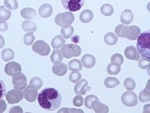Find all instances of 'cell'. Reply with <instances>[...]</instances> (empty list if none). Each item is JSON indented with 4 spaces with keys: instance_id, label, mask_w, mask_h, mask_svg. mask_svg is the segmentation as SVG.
Listing matches in <instances>:
<instances>
[{
    "instance_id": "6da1fadb",
    "label": "cell",
    "mask_w": 150,
    "mask_h": 113,
    "mask_svg": "<svg viewBox=\"0 0 150 113\" xmlns=\"http://www.w3.org/2000/svg\"><path fill=\"white\" fill-rule=\"evenodd\" d=\"M40 106L45 110L53 111L58 109L62 102V97L58 90L54 88H45L38 94Z\"/></svg>"
},
{
    "instance_id": "7a4b0ae2",
    "label": "cell",
    "mask_w": 150,
    "mask_h": 113,
    "mask_svg": "<svg viewBox=\"0 0 150 113\" xmlns=\"http://www.w3.org/2000/svg\"><path fill=\"white\" fill-rule=\"evenodd\" d=\"M137 47L142 57L150 59V33L149 30L140 33L138 37Z\"/></svg>"
},
{
    "instance_id": "3957f363",
    "label": "cell",
    "mask_w": 150,
    "mask_h": 113,
    "mask_svg": "<svg viewBox=\"0 0 150 113\" xmlns=\"http://www.w3.org/2000/svg\"><path fill=\"white\" fill-rule=\"evenodd\" d=\"M75 20V16L71 12H65L57 14L55 17V23L62 28L71 26Z\"/></svg>"
},
{
    "instance_id": "277c9868",
    "label": "cell",
    "mask_w": 150,
    "mask_h": 113,
    "mask_svg": "<svg viewBox=\"0 0 150 113\" xmlns=\"http://www.w3.org/2000/svg\"><path fill=\"white\" fill-rule=\"evenodd\" d=\"M61 53L63 57L66 59L72 57H78L82 53V49L79 45L76 44H64L61 49Z\"/></svg>"
},
{
    "instance_id": "5b68a950",
    "label": "cell",
    "mask_w": 150,
    "mask_h": 113,
    "mask_svg": "<svg viewBox=\"0 0 150 113\" xmlns=\"http://www.w3.org/2000/svg\"><path fill=\"white\" fill-rule=\"evenodd\" d=\"M12 83L15 89L23 90L27 85V77L21 72H17L13 76Z\"/></svg>"
},
{
    "instance_id": "8992f818",
    "label": "cell",
    "mask_w": 150,
    "mask_h": 113,
    "mask_svg": "<svg viewBox=\"0 0 150 113\" xmlns=\"http://www.w3.org/2000/svg\"><path fill=\"white\" fill-rule=\"evenodd\" d=\"M64 8L71 12H76L84 5L85 0H61Z\"/></svg>"
},
{
    "instance_id": "52a82bcc",
    "label": "cell",
    "mask_w": 150,
    "mask_h": 113,
    "mask_svg": "<svg viewBox=\"0 0 150 113\" xmlns=\"http://www.w3.org/2000/svg\"><path fill=\"white\" fill-rule=\"evenodd\" d=\"M32 49L35 53L42 56H48L50 52L51 48L48 44L43 40H38L32 45Z\"/></svg>"
},
{
    "instance_id": "ba28073f",
    "label": "cell",
    "mask_w": 150,
    "mask_h": 113,
    "mask_svg": "<svg viewBox=\"0 0 150 113\" xmlns=\"http://www.w3.org/2000/svg\"><path fill=\"white\" fill-rule=\"evenodd\" d=\"M121 101L126 106H135L138 103L137 95L134 92L129 90L122 94L121 97Z\"/></svg>"
},
{
    "instance_id": "9c48e42d",
    "label": "cell",
    "mask_w": 150,
    "mask_h": 113,
    "mask_svg": "<svg viewBox=\"0 0 150 113\" xmlns=\"http://www.w3.org/2000/svg\"><path fill=\"white\" fill-rule=\"evenodd\" d=\"M6 98L9 104L14 105L19 103L23 98V93L21 90L17 89H12L6 94Z\"/></svg>"
},
{
    "instance_id": "30bf717a",
    "label": "cell",
    "mask_w": 150,
    "mask_h": 113,
    "mask_svg": "<svg viewBox=\"0 0 150 113\" xmlns=\"http://www.w3.org/2000/svg\"><path fill=\"white\" fill-rule=\"evenodd\" d=\"M140 33L141 30L140 27L137 25L125 26L124 32L125 38L130 40H135Z\"/></svg>"
},
{
    "instance_id": "8fae6325",
    "label": "cell",
    "mask_w": 150,
    "mask_h": 113,
    "mask_svg": "<svg viewBox=\"0 0 150 113\" xmlns=\"http://www.w3.org/2000/svg\"><path fill=\"white\" fill-rule=\"evenodd\" d=\"M38 97V90L33 86L28 85L24 89L23 97L29 102L35 101Z\"/></svg>"
},
{
    "instance_id": "7c38bea8",
    "label": "cell",
    "mask_w": 150,
    "mask_h": 113,
    "mask_svg": "<svg viewBox=\"0 0 150 113\" xmlns=\"http://www.w3.org/2000/svg\"><path fill=\"white\" fill-rule=\"evenodd\" d=\"M21 71V66L14 61L10 62L7 64H6L4 67V72L9 76H13L16 73Z\"/></svg>"
},
{
    "instance_id": "4fadbf2b",
    "label": "cell",
    "mask_w": 150,
    "mask_h": 113,
    "mask_svg": "<svg viewBox=\"0 0 150 113\" xmlns=\"http://www.w3.org/2000/svg\"><path fill=\"white\" fill-rule=\"evenodd\" d=\"M125 57L129 60L138 61L140 58V55L137 49L134 46H129L124 51Z\"/></svg>"
},
{
    "instance_id": "5bb4252c",
    "label": "cell",
    "mask_w": 150,
    "mask_h": 113,
    "mask_svg": "<svg viewBox=\"0 0 150 113\" xmlns=\"http://www.w3.org/2000/svg\"><path fill=\"white\" fill-rule=\"evenodd\" d=\"M88 85V81L85 79H82V80L78 81L75 85L74 92L77 95H85L86 93V87Z\"/></svg>"
},
{
    "instance_id": "9a60e30c",
    "label": "cell",
    "mask_w": 150,
    "mask_h": 113,
    "mask_svg": "<svg viewBox=\"0 0 150 113\" xmlns=\"http://www.w3.org/2000/svg\"><path fill=\"white\" fill-rule=\"evenodd\" d=\"M134 20V14L130 9H125L121 13L120 20L123 24L129 25Z\"/></svg>"
},
{
    "instance_id": "2e32d148",
    "label": "cell",
    "mask_w": 150,
    "mask_h": 113,
    "mask_svg": "<svg viewBox=\"0 0 150 113\" xmlns=\"http://www.w3.org/2000/svg\"><path fill=\"white\" fill-rule=\"evenodd\" d=\"M91 109L96 113H107L109 112L108 106L98 100H95L91 104Z\"/></svg>"
},
{
    "instance_id": "e0dca14e",
    "label": "cell",
    "mask_w": 150,
    "mask_h": 113,
    "mask_svg": "<svg viewBox=\"0 0 150 113\" xmlns=\"http://www.w3.org/2000/svg\"><path fill=\"white\" fill-rule=\"evenodd\" d=\"M53 8L49 4H43L40 7L38 10V14L40 17L43 18H49L53 14Z\"/></svg>"
},
{
    "instance_id": "ac0fdd59",
    "label": "cell",
    "mask_w": 150,
    "mask_h": 113,
    "mask_svg": "<svg viewBox=\"0 0 150 113\" xmlns=\"http://www.w3.org/2000/svg\"><path fill=\"white\" fill-rule=\"evenodd\" d=\"M82 64L86 68H92L96 64L95 58L93 55L86 54L82 58Z\"/></svg>"
},
{
    "instance_id": "d6986e66",
    "label": "cell",
    "mask_w": 150,
    "mask_h": 113,
    "mask_svg": "<svg viewBox=\"0 0 150 113\" xmlns=\"http://www.w3.org/2000/svg\"><path fill=\"white\" fill-rule=\"evenodd\" d=\"M52 71L57 76H64L67 72V67L65 63H59L53 65Z\"/></svg>"
},
{
    "instance_id": "ffe728a7",
    "label": "cell",
    "mask_w": 150,
    "mask_h": 113,
    "mask_svg": "<svg viewBox=\"0 0 150 113\" xmlns=\"http://www.w3.org/2000/svg\"><path fill=\"white\" fill-rule=\"evenodd\" d=\"M21 14L23 18L27 20H33L36 18L37 12L32 8H25L21 10Z\"/></svg>"
},
{
    "instance_id": "44dd1931",
    "label": "cell",
    "mask_w": 150,
    "mask_h": 113,
    "mask_svg": "<svg viewBox=\"0 0 150 113\" xmlns=\"http://www.w3.org/2000/svg\"><path fill=\"white\" fill-rule=\"evenodd\" d=\"M93 13L89 9H85L80 14V20L83 23H88L93 18Z\"/></svg>"
},
{
    "instance_id": "7402d4cb",
    "label": "cell",
    "mask_w": 150,
    "mask_h": 113,
    "mask_svg": "<svg viewBox=\"0 0 150 113\" xmlns=\"http://www.w3.org/2000/svg\"><path fill=\"white\" fill-rule=\"evenodd\" d=\"M149 81H148V84H146V88L143 90L140 93L139 100L142 103L149 102L150 101V90H149Z\"/></svg>"
},
{
    "instance_id": "603a6c76",
    "label": "cell",
    "mask_w": 150,
    "mask_h": 113,
    "mask_svg": "<svg viewBox=\"0 0 150 113\" xmlns=\"http://www.w3.org/2000/svg\"><path fill=\"white\" fill-rule=\"evenodd\" d=\"M66 40L62 35H57L53 38L51 42V45L54 49H58L63 47L65 44Z\"/></svg>"
},
{
    "instance_id": "cb8c5ba5",
    "label": "cell",
    "mask_w": 150,
    "mask_h": 113,
    "mask_svg": "<svg viewBox=\"0 0 150 113\" xmlns=\"http://www.w3.org/2000/svg\"><path fill=\"white\" fill-rule=\"evenodd\" d=\"M82 62L79 59H74L69 61L68 63V67L69 69L71 70V71H76V72H79L82 69Z\"/></svg>"
},
{
    "instance_id": "d4e9b609",
    "label": "cell",
    "mask_w": 150,
    "mask_h": 113,
    "mask_svg": "<svg viewBox=\"0 0 150 113\" xmlns=\"http://www.w3.org/2000/svg\"><path fill=\"white\" fill-rule=\"evenodd\" d=\"M120 70V65L114 62H111L107 67V72L109 75H117Z\"/></svg>"
},
{
    "instance_id": "484cf974",
    "label": "cell",
    "mask_w": 150,
    "mask_h": 113,
    "mask_svg": "<svg viewBox=\"0 0 150 113\" xmlns=\"http://www.w3.org/2000/svg\"><path fill=\"white\" fill-rule=\"evenodd\" d=\"M50 59L52 63L54 64H57L61 63L63 60V56L61 50H54L52 53Z\"/></svg>"
},
{
    "instance_id": "4316f807",
    "label": "cell",
    "mask_w": 150,
    "mask_h": 113,
    "mask_svg": "<svg viewBox=\"0 0 150 113\" xmlns=\"http://www.w3.org/2000/svg\"><path fill=\"white\" fill-rule=\"evenodd\" d=\"M104 40L108 45L112 46V45H115L117 43L118 38L117 36L115 35L114 33L109 32L106 33L104 37Z\"/></svg>"
},
{
    "instance_id": "83f0119b",
    "label": "cell",
    "mask_w": 150,
    "mask_h": 113,
    "mask_svg": "<svg viewBox=\"0 0 150 113\" xmlns=\"http://www.w3.org/2000/svg\"><path fill=\"white\" fill-rule=\"evenodd\" d=\"M22 28L25 32L33 33L37 30V25L32 21L25 20L22 24Z\"/></svg>"
},
{
    "instance_id": "f1b7e54d",
    "label": "cell",
    "mask_w": 150,
    "mask_h": 113,
    "mask_svg": "<svg viewBox=\"0 0 150 113\" xmlns=\"http://www.w3.org/2000/svg\"><path fill=\"white\" fill-rule=\"evenodd\" d=\"M1 58L5 62L13 60L14 58V52L12 49L5 48L1 52Z\"/></svg>"
},
{
    "instance_id": "f546056e",
    "label": "cell",
    "mask_w": 150,
    "mask_h": 113,
    "mask_svg": "<svg viewBox=\"0 0 150 113\" xmlns=\"http://www.w3.org/2000/svg\"><path fill=\"white\" fill-rule=\"evenodd\" d=\"M120 81L116 77H108L105 81V85L108 88H112L119 85Z\"/></svg>"
},
{
    "instance_id": "4dcf8cb0",
    "label": "cell",
    "mask_w": 150,
    "mask_h": 113,
    "mask_svg": "<svg viewBox=\"0 0 150 113\" xmlns=\"http://www.w3.org/2000/svg\"><path fill=\"white\" fill-rule=\"evenodd\" d=\"M100 11L103 15L105 16H110L114 13V8L111 4H105L101 7Z\"/></svg>"
},
{
    "instance_id": "1f68e13d",
    "label": "cell",
    "mask_w": 150,
    "mask_h": 113,
    "mask_svg": "<svg viewBox=\"0 0 150 113\" xmlns=\"http://www.w3.org/2000/svg\"><path fill=\"white\" fill-rule=\"evenodd\" d=\"M11 16V12L5 8L4 6H0V20H7Z\"/></svg>"
},
{
    "instance_id": "d6a6232c",
    "label": "cell",
    "mask_w": 150,
    "mask_h": 113,
    "mask_svg": "<svg viewBox=\"0 0 150 113\" xmlns=\"http://www.w3.org/2000/svg\"><path fill=\"white\" fill-rule=\"evenodd\" d=\"M74 32V29L72 26L69 27L67 28H62L61 30V33L62 36L64 39H67L70 38Z\"/></svg>"
},
{
    "instance_id": "836d02e7",
    "label": "cell",
    "mask_w": 150,
    "mask_h": 113,
    "mask_svg": "<svg viewBox=\"0 0 150 113\" xmlns=\"http://www.w3.org/2000/svg\"><path fill=\"white\" fill-rule=\"evenodd\" d=\"M124 86L127 90H129V91H132L134 90L136 86V83L133 78H127L125 79L124 82Z\"/></svg>"
},
{
    "instance_id": "e575fe53",
    "label": "cell",
    "mask_w": 150,
    "mask_h": 113,
    "mask_svg": "<svg viewBox=\"0 0 150 113\" xmlns=\"http://www.w3.org/2000/svg\"><path fill=\"white\" fill-rule=\"evenodd\" d=\"M30 85L35 88H37V90H39L43 86V81L40 77H33L30 80Z\"/></svg>"
},
{
    "instance_id": "d590c367",
    "label": "cell",
    "mask_w": 150,
    "mask_h": 113,
    "mask_svg": "<svg viewBox=\"0 0 150 113\" xmlns=\"http://www.w3.org/2000/svg\"><path fill=\"white\" fill-rule=\"evenodd\" d=\"M4 4L6 7L11 10H16L18 8V3L17 0H5Z\"/></svg>"
},
{
    "instance_id": "8d00e7d4",
    "label": "cell",
    "mask_w": 150,
    "mask_h": 113,
    "mask_svg": "<svg viewBox=\"0 0 150 113\" xmlns=\"http://www.w3.org/2000/svg\"><path fill=\"white\" fill-rule=\"evenodd\" d=\"M98 98L96 96L90 95L86 97L85 99V105L86 108H87L89 109H91V104L93 101L95 100H98Z\"/></svg>"
},
{
    "instance_id": "74e56055",
    "label": "cell",
    "mask_w": 150,
    "mask_h": 113,
    "mask_svg": "<svg viewBox=\"0 0 150 113\" xmlns=\"http://www.w3.org/2000/svg\"><path fill=\"white\" fill-rule=\"evenodd\" d=\"M35 39V38L33 33L28 32L24 37V43L26 45H27V46H30V45H31L33 43Z\"/></svg>"
},
{
    "instance_id": "f35d334b",
    "label": "cell",
    "mask_w": 150,
    "mask_h": 113,
    "mask_svg": "<svg viewBox=\"0 0 150 113\" xmlns=\"http://www.w3.org/2000/svg\"><path fill=\"white\" fill-rule=\"evenodd\" d=\"M82 78V75L79 72L72 71L69 75V80L73 83H76Z\"/></svg>"
},
{
    "instance_id": "ab89813d",
    "label": "cell",
    "mask_w": 150,
    "mask_h": 113,
    "mask_svg": "<svg viewBox=\"0 0 150 113\" xmlns=\"http://www.w3.org/2000/svg\"><path fill=\"white\" fill-rule=\"evenodd\" d=\"M111 61L114 62V63H116L120 65H122L124 63V58L120 54L116 53L112 56V57L111 58Z\"/></svg>"
},
{
    "instance_id": "60d3db41",
    "label": "cell",
    "mask_w": 150,
    "mask_h": 113,
    "mask_svg": "<svg viewBox=\"0 0 150 113\" xmlns=\"http://www.w3.org/2000/svg\"><path fill=\"white\" fill-rule=\"evenodd\" d=\"M150 64V61L149 59L146 58H142L139 62H138V66L140 67L141 69H146L148 67H149Z\"/></svg>"
},
{
    "instance_id": "b9f144b4",
    "label": "cell",
    "mask_w": 150,
    "mask_h": 113,
    "mask_svg": "<svg viewBox=\"0 0 150 113\" xmlns=\"http://www.w3.org/2000/svg\"><path fill=\"white\" fill-rule=\"evenodd\" d=\"M126 25H122V24H120L117 25L116 29H115V33L120 38H125L124 34V29Z\"/></svg>"
},
{
    "instance_id": "7bdbcfd3",
    "label": "cell",
    "mask_w": 150,
    "mask_h": 113,
    "mask_svg": "<svg viewBox=\"0 0 150 113\" xmlns=\"http://www.w3.org/2000/svg\"><path fill=\"white\" fill-rule=\"evenodd\" d=\"M73 104L77 107L82 106L83 104V98L81 95H77L73 99Z\"/></svg>"
},
{
    "instance_id": "ee69618b",
    "label": "cell",
    "mask_w": 150,
    "mask_h": 113,
    "mask_svg": "<svg viewBox=\"0 0 150 113\" xmlns=\"http://www.w3.org/2000/svg\"><path fill=\"white\" fill-rule=\"evenodd\" d=\"M6 92V88L5 84L1 79H0V100L3 99L4 97Z\"/></svg>"
},
{
    "instance_id": "f6af8a7d",
    "label": "cell",
    "mask_w": 150,
    "mask_h": 113,
    "mask_svg": "<svg viewBox=\"0 0 150 113\" xmlns=\"http://www.w3.org/2000/svg\"><path fill=\"white\" fill-rule=\"evenodd\" d=\"M8 29V24L4 20H0V32H6Z\"/></svg>"
},
{
    "instance_id": "bcb514c9",
    "label": "cell",
    "mask_w": 150,
    "mask_h": 113,
    "mask_svg": "<svg viewBox=\"0 0 150 113\" xmlns=\"http://www.w3.org/2000/svg\"><path fill=\"white\" fill-rule=\"evenodd\" d=\"M9 112L10 113H14V112L22 113L23 112V110H22L21 107L18 106H16L13 107V108H11Z\"/></svg>"
},
{
    "instance_id": "7dc6e473",
    "label": "cell",
    "mask_w": 150,
    "mask_h": 113,
    "mask_svg": "<svg viewBox=\"0 0 150 113\" xmlns=\"http://www.w3.org/2000/svg\"><path fill=\"white\" fill-rule=\"evenodd\" d=\"M7 108V105L5 101L3 100H0V113L4 112Z\"/></svg>"
},
{
    "instance_id": "c3c4849f",
    "label": "cell",
    "mask_w": 150,
    "mask_h": 113,
    "mask_svg": "<svg viewBox=\"0 0 150 113\" xmlns=\"http://www.w3.org/2000/svg\"><path fill=\"white\" fill-rule=\"evenodd\" d=\"M5 44V40L4 38H3V36L0 35V48H1L4 47V45Z\"/></svg>"
}]
</instances>
